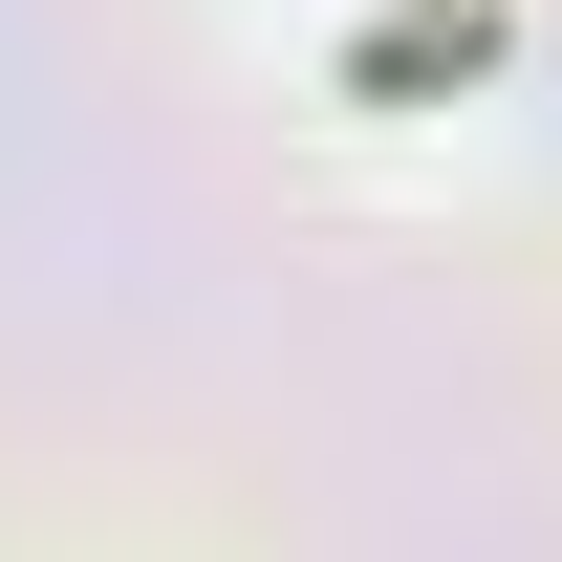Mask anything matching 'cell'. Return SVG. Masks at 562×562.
Here are the masks:
<instances>
[{"label": "cell", "instance_id": "cell-1", "mask_svg": "<svg viewBox=\"0 0 562 562\" xmlns=\"http://www.w3.org/2000/svg\"><path fill=\"white\" fill-rule=\"evenodd\" d=\"M476 66H497L476 0H454V22H368V44H347V87H476Z\"/></svg>", "mask_w": 562, "mask_h": 562}]
</instances>
